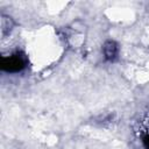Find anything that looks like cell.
<instances>
[{"mask_svg": "<svg viewBox=\"0 0 149 149\" xmlns=\"http://www.w3.org/2000/svg\"><path fill=\"white\" fill-rule=\"evenodd\" d=\"M26 66V61L23 56H20L19 54L12 55L8 57H2L1 59V68L2 70L9 71V72H17L22 70Z\"/></svg>", "mask_w": 149, "mask_h": 149, "instance_id": "obj_1", "label": "cell"}, {"mask_svg": "<svg viewBox=\"0 0 149 149\" xmlns=\"http://www.w3.org/2000/svg\"><path fill=\"white\" fill-rule=\"evenodd\" d=\"M102 50H104L105 57L107 59H109V61H113L118 55V45H116V43L114 41H107L104 44Z\"/></svg>", "mask_w": 149, "mask_h": 149, "instance_id": "obj_2", "label": "cell"}]
</instances>
